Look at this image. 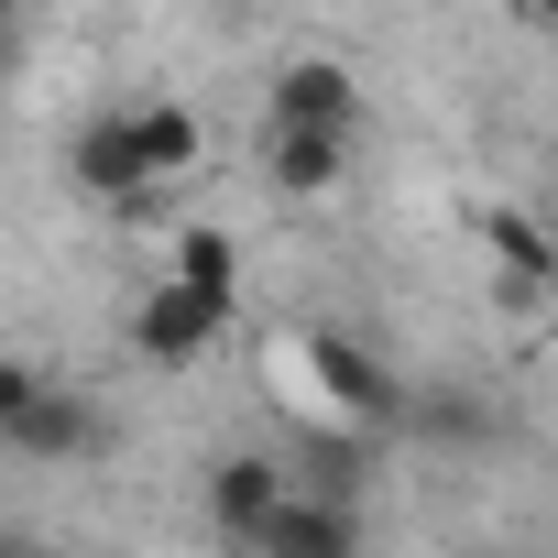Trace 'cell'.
<instances>
[{"instance_id":"obj_1","label":"cell","mask_w":558,"mask_h":558,"mask_svg":"<svg viewBox=\"0 0 558 558\" xmlns=\"http://www.w3.org/2000/svg\"><path fill=\"white\" fill-rule=\"evenodd\" d=\"M263 384L286 395V416H329V427H362V438H395L405 427V384L351 329H286L263 351Z\"/></svg>"},{"instance_id":"obj_2","label":"cell","mask_w":558,"mask_h":558,"mask_svg":"<svg viewBox=\"0 0 558 558\" xmlns=\"http://www.w3.org/2000/svg\"><path fill=\"white\" fill-rule=\"evenodd\" d=\"M197 154H208V132H197V110H186V99H132V110H99V121H77V143H66V175H77L88 197L132 208V197H154V186L197 175Z\"/></svg>"},{"instance_id":"obj_3","label":"cell","mask_w":558,"mask_h":558,"mask_svg":"<svg viewBox=\"0 0 558 558\" xmlns=\"http://www.w3.org/2000/svg\"><path fill=\"white\" fill-rule=\"evenodd\" d=\"M132 351L154 362V373H197L208 351H219V329H230V307L219 296H197V286H175V274H165V286H143L132 296Z\"/></svg>"},{"instance_id":"obj_4","label":"cell","mask_w":558,"mask_h":558,"mask_svg":"<svg viewBox=\"0 0 558 558\" xmlns=\"http://www.w3.org/2000/svg\"><path fill=\"white\" fill-rule=\"evenodd\" d=\"M263 121H307V132H362V88L340 56H286L263 88Z\"/></svg>"},{"instance_id":"obj_5","label":"cell","mask_w":558,"mask_h":558,"mask_svg":"<svg viewBox=\"0 0 558 558\" xmlns=\"http://www.w3.org/2000/svg\"><path fill=\"white\" fill-rule=\"evenodd\" d=\"M274 504H286V460H274V449H230V460L208 471V536H230L241 558H252V536L274 525Z\"/></svg>"},{"instance_id":"obj_6","label":"cell","mask_w":558,"mask_h":558,"mask_svg":"<svg viewBox=\"0 0 558 558\" xmlns=\"http://www.w3.org/2000/svg\"><path fill=\"white\" fill-rule=\"evenodd\" d=\"M373 449L362 427H329V416H296V460H286V493H318V504H362L373 482Z\"/></svg>"},{"instance_id":"obj_7","label":"cell","mask_w":558,"mask_h":558,"mask_svg":"<svg viewBox=\"0 0 558 558\" xmlns=\"http://www.w3.org/2000/svg\"><path fill=\"white\" fill-rule=\"evenodd\" d=\"M0 449H23V460H88V449H99V405L66 395V384H34L23 416L0 427Z\"/></svg>"},{"instance_id":"obj_8","label":"cell","mask_w":558,"mask_h":558,"mask_svg":"<svg viewBox=\"0 0 558 558\" xmlns=\"http://www.w3.org/2000/svg\"><path fill=\"white\" fill-rule=\"evenodd\" d=\"M252 558H362V514L351 504H318V493H286L274 525L252 536Z\"/></svg>"},{"instance_id":"obj_9","label":"cell","mask_w":558,"mask_h":558,"mask_svg":"<svg viewBox=\"0 0 558 558\" xmlns=\"http://www.w3.org/2000/svg\"><path fill=\"white\" fill-rule=\"evenodd\" d=\"M263 175L286 197H329L351 175V132H307V121H263Z\"/></svg>"},{"instance_id":"obj_10","label":"cell","mask_w":558,"mask_h":558,"mask_svg":"<svg viewBox=\"0 0 558 558\" xmlns=\"http://www.w3.org/2000/svg\"><path fill=\"white\" fill-rule=\"evenodd\" d=\"M471 241H493V263L525 286H558V241L536 230V208H471Z\"/></svg>"},{"instance_id":"obj_11","label":"cell","mask_w":558,"mask_h":558,"mask_svg":"<svg viewBox=\"0 0 558 558\" xmlns=\"http://www.w3.org/2000/svg\"><path fill=\"white\" fill-rule=\"evenodd\" d=\"M165 274L197 286V296H219V307H241V241L230 230H175L165 241Z\"/></svg>"},{"instance_id":"obj_12","label":"cell","mask_w":558,"mask_h":558,"mask_svg":"<svg viewBox=\"0 0 558 558\" xmlns=\"http://www.w3.org/2000/svg\"><path fill=\"white\" fill-rule=\"evenodd\" d=\"M34 384H45L34 362H0V427H12V416H23V395H34Z\"/></svg>"},{"instance_id":"obj_13","label":"cell","mask_w":558,"mask_h":558,"mask_svg":"<svg viewBox=\"0 0 558 558\" xmlns=\"http://www.w3.org/2000/svg\"><path fill=\"white\" fill-rule=\"evenodd\" d=\"M0 558H45V547H34V536H0Z\"/></svg>"},{"instance_id":"obj_14","label":"cell","mask_w":558,"mask_h":558,"mask_svg":"<svg viewBox=\"0 0 558 558\" xmlns=\"http://www.w3.org/2000/svg\"><path fill=\"white\" fill-rule=\"evenodd\" d=\"M23 12H34V0H23Z\"/></svg>"}]
</instances>
